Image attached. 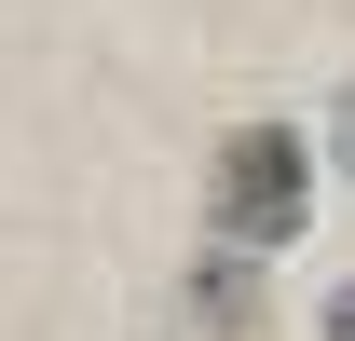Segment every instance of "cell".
<instances>
[{"label":"cell","mask_w":355,"mask_h":341,"mask_svg":"<svg viewBox=\"0 0 355 341\" xmlns=\"http://www.w3.org/2000/svg\"><path fill=\"white\" fill-rule=\"evenodd\" d=\"M314 341H355V273L328 287V314H314Z\"/></svg>","instance_id":"cell-3"},{"label":"cell","mask_w":355,"mask_h":341,"mask_svg":"<svg viewBox=\"0 0 355 341\" xmlns=\"http://www.w3.org/2000/svg\"><path fill=\"white\" fill-rule=\"evenodd\" d=\"M178 300H191V328H219V341H246V328H260V259H246V246H205Z\"/></svg>","instance_id":"cell-2"},{"label":"cell","mask_w":355,"mask_h":341,"mask_svg":"<svg viewBox=\"0 0 355 341\" xmlns=\"http://www.w3.org/2000/svg\"><path fill=\"white\" fill-rule=\"evenodd\" d=\"M205 205H219V246H287L314 218V137L301 123H232L219 137V164H205Z\"/></svg>","instance_id":"cell-1"}]
</instances>
